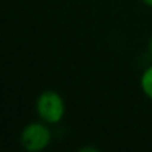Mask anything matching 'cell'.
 Returning a JSON list of instances; mask_svg holds the SVG:
<instances>
[{"mask_svg": "<svg viewBox=\"0 0 152 152\" xmlns=\"http://www.w3.org/2000/svg\"><path fill=\"white\" fill-rule=\"evenodd\" d=\"M36 110L39 116L44 121L56 124L64 116V102L61 96L55 91H45L37 97Z\"/></svg>", "mask_w": 152, "mask_h": 152, "instance_id": "6da1fadb", "label": "cell"}, {"mask_svg": "<svg viewBox=\"0 0 152 152\" xmlns=\"http://www.w3.org/2000/svg\"><path fill=\"white\" fill-rule=\"evenodd\" d=\"M52 135L48 127L40 123H32L27 126L21 132V144L27 151H43L51 143Z\"/></svg>", "mask_w": 152, "mask_h": 152, "instance_id": "7a4b0ae2", "label": "cell"}, {"mask_svg": "<svg viewBox=\"0 0 152 152\" xmlns=\"http://www.w3.org/2000/svg\"><path fill=\"white\" fill-rule=\"evenodd\" d=\"M140 87L145 96L152 100V66H150L143 72L142 79H140Z\"/></svg>", "mask_w": 152, "mask_h": 152, "instance_id": "3957f363", "label": "cell"}, {"mask_svg": "<svg viewBox=\"0 0 152 152\" xmlns=\"http://www.w3.org/2000/svg\"><path fill=\"white\" fill-rule=\"evenodd\" d=\"M148 51H150V53H151V56H152V35H151L150 40H148Z\"/></svg>", "mask_w": 152, "mask_h": 152, "instance_id": "277c9868", "label": "cell"}, {"mask_svg": "<svg viewBox=\"0 0 152 152\" xmlns=\"http://www.w3.org/2000/svg\"><path fill=\"white\" fill-rule=\"evenodd\" d=\"M144 1V4H147L148 7H152V0H143Z\"/></svg>", "mask_w": 152, "mask_h": 152, "instance_id": "5b68a950", "label": "cell"}]
</instances>
